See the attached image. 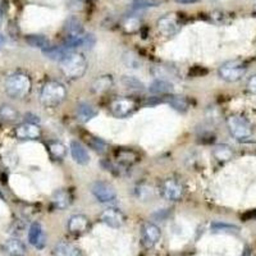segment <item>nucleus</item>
<instances>
[{"instance_id":"nucleus-35","label":"nucleus","mask_w":256,"mask_h":256,"mask_svg":"<svg viewBox=\"0 0 256 256\" xmlns=\"http://www.w3.org/2000/svg\"><path fill=\"white\" fill-rule=\"evenodd\" d=\"M138 26H140V22H138V20L134 17L127 18L124 24H123V27H124V30L127 32H134L136 30H138Z\"/></svg>"},{"instance_id":"nucleus-29","label":"nucleus","mask_w":256,"mask_h":256,"mask_svg":"<svg viewBox=\"0 0 256 256\" xmlns=\"http://www.w3.org/2000/svg\"><path fill=\"white\" fill-rule=\"evenodd\" d=\"M48 150H49L52 158H54L56 160L63 159L67 155V148L59 141H50L48 144Z\"/></svg>"},{"instance_id":"nucleus-18","label":"nucleus","mask_w":256,"mask_h":256,"mask_svg":"<svg viewBox=\"0 0 256 256\" xmlns=\"http://www.w3.org/2000/svg\"><path fill=\"white\" fill-rule=\"evenodd\" d=\"M72 194H70L68 190H56L52 196V202L54 205V208L58 210H64L67 209L68 206H70L72 204Z\"/></svg>"},{"instance_id":"nucleus-17","label":"nucleus","mask_w":256,"mask_h":256,"mask_svg":"<svg viewBox=\"0 0 256 256\" xmlns=\"http://www.w3.org/2000/svg\"><path fill=\"white\" fill-rule=\"evenodd\" d=\"M70 148V155H72L73 160H74L77 164L86 166V164L90 163V155H88V148H84L80 141H72Z\"/></svg>"},{"instance_id":"nucleus-10","label":"nucleus","mask_w":256,"mask_h":256,"mask_svg":"<svg viewBox=\"0 0 256 256\" xmlns=\"http://www.w3.org/2000/svg\"><path fill=\"white\" fill-rule=\"evenodd\" d=\"M41 134H42V132H41L40 126L36 124V123L24 122L14 128V136L18 140L22 141L38 140Z\"/></svg>"},{"instance_id":"nucleus-36","label":"nucleus","mask_w":256,"mask_h":256,"mask_svg":"<svg viewBox=\"0 0 256 256\" xmlns=\"http://www.w3.org/2000/svg\"><path fill=\"white\" fill-rule=\"evenodd\" d=\"M156 2L152 0H136L134 2V6L137 8H144V6H156Z\"/></svg>"},{"instance_id":"nucleus-34","label":"nucleus","mask_w":256,"mask_h":256,"mask_svg":"<svg viewBox=\"0 0 256 256\" xmlns=\"http://www.w3.org/2000/svg\"><path fill=\"white\" fill-rule=\"evenodd\" d=\"M212 230L214 232H234V230H238V228L234 227V226H230V224H224V223H214L212 226Z\"/></svg>"},{"instance_id":"nucleus-13","label":"nucleus","mask_w":256,"mask_h":256,"mask_svg":"<svg viewBox=\"0 0 256 256\" xmlns=\"http://www.w3.org/2000/svg\"><path fill=\"white\" fill-rule=\"evenodd\" d=\"M114 159L116 166H120V168H128L136 164L140 160V156L132 148H116L114 152Z\"/></svg>"},{"instance_id":"nucleus-9","label":"nucleus","mask_w":256,"mask_h":256,"mask_svg":"<svg viewBox=\"0 0 256 256\" xmlns=\"http://www.w3.org/2000/svg\"><path fill=\"white\" fill-rule=\"evenodd\" d=\"M180 20L176 14H166L158 20V30L166 38L176 36L180 31Z\"/></svg>"},{"instance_id":"nucleus-39","label":"nucleus","mask_w":256,"mask_h":256,"mask_svg":"<svg viewBox=\"0 0 256 256\" xmlns=\"http://www.w3.org/2000/svg\"><path fill=\"white\" fill-rule=\"evenodd\" d=\"M4 42H6V38H4V36L2 35V34H0V46H2V45H3Z\"/></svg>"},{"instance_id":"nucleus-14","label":"nucleus","mask_w":256,"mask_h":256,"mask_svg":"<svg viewBox=\"0 0 256 256\" xmlns=\"http://www.w3.org/2000/svg\"><path fill=\"white\" fill-rule=\"evenodd\" d=\"M28 242L38 250H42L46 244L44 228L38 222H34L28 228Z\"/></svg>"},{"instance_id":"nucleus-4","label":"nucleus","mask_w":256,"mask_h":256,"mask_svg":"<svg viewBox=\"0 0 256 256\" xmlns=\"http://www.w3.org/2000/svg\"><path fill=\"white\" fill-rule=\"evenodd\" d=\"M227 127L233 138L237 141H248L252 136V124L244 116L234 114L227 118Z\"/></svg>"},{"instance_id":"nucleus-37","label":"nucleus","mask_w":256,"mask_h":256,"mask_svg":"<svg viewBox=\"0 0 256 256\" xmlns=\"http://www.w3.org/2000/svg\"><path fill=\"white\" fill-rule=\"evenodd\" d=\"M248 92L254 94V95H256V74H254L252 77H250L248 81Z\"/></svg>"},{"instance_id":"nucleus-32","label":"nucleus","mask_w":256,"mask_h":256,"mask_svg":"<svg viewBox=\"0 0 256 256\" xmlns=\"http://www.w3.org/2000/svg\"><path fill=\"white\" fill-rule=\"evenodd\" d=\"M154 188L152 186H148V184H140L136 188V195L140 200H152L154 198Z\"/></svg>"},{"instance_id":"nucleus-11","label":"nucleus","mask_w":256,"mask_h":256,"mask_svg":"<svg viewBox=\"0 0 256 256\" xmlns=\"http://www.w3.org/2000/svg\"><path fill=\"white\" fill-rule=\"evenodd\" d=\"M162 238V230L154 223H145L141 228V241L146 248H154Z\"/></svg>"},{"instance_id":"nucleus-2","label":"nucleus","mask_w":256,"mask_h":256,"mask_svg":"<svg viewBox=\"0 0 256 256\" xmlns=\"http://www.w3.org/2000/svg\"><path fill=\"white\" fill-rule=\"evenodd\" d=\"M67 88L58 81H48L40 92V102L45 108H56L66 100Z\"/></svg>"},{"instance_id":"nucleus-41","label":"nucleus","mask_w":256,"mask_h":256,"mask_svg":"<svg viewBox=\"0 0 256 256\" xmlns=\"http://www.w3.org/2000/svg\"><path fill=\"white\" fill-rule=\"evenodd\" d=\"M255 10H256V6H255Z\"/></svg>"},{"instance_id":"nucleus-7","label":"nucleus","mask_w":256,"mask_h":256,"mask_svg":"<svg viewBox=\"0 0 256 256\" xmlns=\"http://www.w3.org/2000/svg\"><path fill=\"white\" fill-rule=\"evenodd\" d=\"M137 109V104L130 98H116L109 104V110L116 118H127Z\"/></svg>"},{"instance_id":"nucleus-33","label":"nucleus","mask_w":256,"mask_h":256,"mask_svg":"<svg viewBox=\"0 0 256 256\" xmlns=\"http://www.w3.org/2000/svg\"><path fill=\"white\" fill-rule=\"evenodd\" d=\"M124 63L131 68L140 67V59H138L137 56H134V52H127V54H124Z\"/></svg>"},{"instance_id":"nucleus-16","label":"nucleus","mask_w":256,"mask_h":256,"mask_svg":"<svg viewBox=\"0 0 256 256\" xmlns=\"http://www.w3.org/2000/svg\"><path fill=\"white\" fill-rule=\"evenodd\" d=\"M98 114H99V109L96 108L95 105L91 104V102H84L77 105L76 116L81 123L90 122Z\"/></svg>"},{"instance_id":"nucleus-6","label":"nucleus","mask_w":256,"mask_h":256,"mask_svg":"<svg viewBox=\"0 0 256 256\" xmlns=\"http://www.w3.org/2000/svg\"><path fill=\"white\" fill-rule=\"evenodd\" d=\"M160 194L166 200L180 201L184 198L186 188L180 180H174V178H168V180H164L160 184Z\"/></svg>"},{"instance_id":"nucleus-20","label":"nucleus","mask_w":256,"mask_h":256,"mask_svg":"<svg viewBox=\"0 0 256 256\" xmlns=\"http://www.w3.org/2000/svg\"><path fill=\"white\" fill-rule=\"evenodd\" d=\"M4 252L8 256H24L26 255V246L20 240L10 238L4 242Z\"/></svg>"},{"instance_id":"nucleus-31","label":"nucleus","mask_w":256,"mask_h":256,"mask_svg":"<svg viewBox=\"0 0 256 256\" xmlns=\"http://www.w3.org/2000/svg\"><path fill=\"white\" fill-rule=\"evenodd\" d=\"M122 84L126 88H130V90H137V91L144 90V88H145L142 82L134 76H123Z\"/></svg>"},{"instance_id":"nucleus-1","label":"nucleus","mask_w":256,"mask_h":256,"mask_svg":"<svg viewBox=\"0 0 256 256\" xmlns=\"http://www.w3.org/2000/svg\"><path fill=\"white\" fill-rule=\"evenodd\" d=\"M60 64V72L68 80H80L84 76L88 70V60L82 54L78 52H70Z\"/></svg>"},{"instance_id":"nucleus-38","label":"nucleus","mask_w":256,"mask_h":256,"mask_svg":"<svg viewBox=\"0 0 256 256\" xmlns=\"http://www.w3.org/2000/svg\"><path fill=\"white\" fill-rule=\"evenodd\" d=\"M177 3H180V4H194V3H198V2H200V0H176Z\"/></svg>"},{"instance_id":"nucleus-15","label":"nucleus","mask_w":256,"mask_h":256,"mask_svg":"<svg viewBox=\"0 0 256 256\" xmlns=\"http://www.w3.org/2000/svg\"><path fill=\"white\" fill-rule=\"evenodd\" d=\"M88 228H90V220L88 216H82V214L72 216L68 220V230L74 236H81L88 232Z\"/></svg>"},{"instance_id":"nucleus-24","label":"nucleus","mask_w":256,"mask_h":256,"mask_svg":"<svg viewBox=\"0 0 256 256\" xmlns=\"http://www.w3.org/2000/svg\"><path fill=\"white\" fill-rule=\"evenodd\" d=\"M42 54L52 60L62 62L70 54V50L64 46H49L42 50Z\"/></svg>"},{"instance_id":"nucleus-40","label":"nucleus","mask_w":256,"mask_h":256,"mask_svg":"<svg viewBox=\"0 0 256 256\" xmlns=\"http://www.w3.org/2000/svg\"><path fill=\"white\" fill-rule=\"evenodd\" d=\"M2 22H3V14L0 12V24H2Z\"/></svg>"},{"instance_id":"nucleus-27","label":"nucleus","mask_w":256,"mask_h":256,"mask_svg":"<svg viewBox=\"0 0 256 256\" xmlns=\"http://www.w3.org/2000/svg\"><path fill=\"white\" fill-rule=\"evenodd\" d=\"M26 42L32 48H38V49L44 50L50 46V41L46 36L44 35H27Z\"/></svg>"},{"instance_id":"nucleus-8","label":"nucleus","mask_w":256,"mask_h":256,"mask_svg":"<svg viewBox=\"0 0 256 256\" xmlns=\"http://www.w3.org/2000/svg\"><path fill=\"white\" fill-rule=\"evenodd\" d=\"M90 190L96 200L99 202H102V204L112 202L116 198V191L113 184L105 182V180H95L94 184H91Z\"/></svg>"},{"instance_id":"nucleus-30","label":"nucleus","mask_w":256,"mask_h":256,"mask_svg":"<svg viewBox=\"0 0 256 256\" xmlns=\"http://www.w3.org/2000/svg\"><path fill=\"white\" fill-rule=\"evenodd\" d=\"M84 141H86V144H88L92 150H95V152H99V154H104V152H108V145H106L102 140L98 138V137H94L91 136V134H88V136L84 137Z\"/></svg>"},{"instance_id":"nucleus-26","label":"nucleus","mask_w":256,"mask_h":256,"mask_svg":"<svg viewBox=\"0 0 256 256\" xmlns=\"http://www.w3.org/2000/svg\"><path fill=\"white\" fill-rule=\"evenodd\" d=\"M212 155L219 162H230L233 158L234 152H233L232 148L228 145H216L212 150Z\"/></svg>"},{"instance_id":"nucleus-12","label":"nucleus","mask_w":256,"mask_h":256,"mask_svg":"<svg viewBox=\"0 0 256 256\" xmlns=\"http://www.w3.org/2000/svg\"><path fill=\"white\" fill-rule=\"evenodd\" d=\"M100 220L112 228H120L124 224L126 216L116 208H109L100 214Z\"/></svg>"},{"instance_id":"nucleus-22","label":"nucleus","mask_w":256,"mask_h":256,"mask_svg":"<svg viewBox=\"0 0 256 256\" xmlns=\"http://www.w3.org/2000/svg\"><path fill=\"white\" fill-rule=\"evenodd\" d=\"M113 86V77L110 74H105V76L99 77V78H96L95 81L92 82L91 84V91L94 94H104L106 91H109Z\"/></svg>"},{"instance_id":"nucleus-5","label":"nucleus","mask_w":256,"mask_h":256,"mask_svg":"<svg viewBox=\"0 0 256 256\" xmlns=\"http://www.w3.org/2000/svg\"><path fill=\"white\" fill-rule=\"evenodd\" d=\"M246 70H248V66L242 60L234 59V60H228L222 64L218 70V74L226 82H237L244 76Z\"/></svg>"},{"instance_id":"nucleus-28","label":"nucleus","mask_w":256,"mask_h":256,"mask_svg":"<svg viewBox=\"0 0 256 256\" xmlns=\"http://www.w3.org/2000/svg\"><path fill=\"white\" fill-rule=\"evenodd\" d=\"M169 105L180 113H186L190 108V102L184 96H169Z\"/></svg>"},{"instance_id":"nucleus-21","label":"nucleus","mask_w":256,"mask_h":256,"mask_svg":"<svg viewBox=\"0 0 256 256\" xmlns=\"http://www.w3.org/2000/svg\"><path fill=\"white\" fill-rule=\"evenodd\" d=\"M148 91L154 95L160 96H168L173 94V84L170 82L166 81V80H155L150 86H148Z\"/></svg>"},{"instance_id":"nucleus-3","label":"nucleus","mask_w":256,"mask_h":256,"mask_svg":"<svg viewBox=\"0 0 256 256\" xmlns=\"http://www.w3.org/2000/svg\"><path fill=\"white\" fill-rule=\"evenodd\" d=\"M32 82L26 73H14L6 81V92L12 99H24L31 92Z\"/></svg>"},{"instance_id":"nucleus-23","label":"nucleus","mask_w":256,"mask_h":256,"mask_svg":"<svg viewBox=\"0 0 256 256\" xmlns=\"http://www.w3.org/2000/svg\"><path fill=\"white\" fill-rule=\"evenodd\" d=\"M20 118V113L14 106L9 104L0 105V122L14 123Z\"/></svg>"},{"instance_id":"nucleus-25","label":"nucleus","mask_w":256,"mask_h":256,"mask_svg":"<svg viewBox=\"0 0 256 256\" xmlns=\"http://www.w3.org/2000/svg\"><path fill=\"white\" fill-rule=\"evenodd\" d=\"M64 28L67 31V35H84V24H82L81 20L76 17L68 18Z\"/></svg>"},{"instance_id":"nucleus-19","label":"nucleus","mask_w":256,"mask_h":256,"mask_svg":"<svg viewBox=\"0 0 256 256\" xmlns=\"http://www.w3.org/2000/svg\"><path fill=\"white\" fill-rule=\"evenodd\" d=\"M54 256H82L81 250L77 246L67 241H60L54 246Z\"/></svg>"}]
</instances>
